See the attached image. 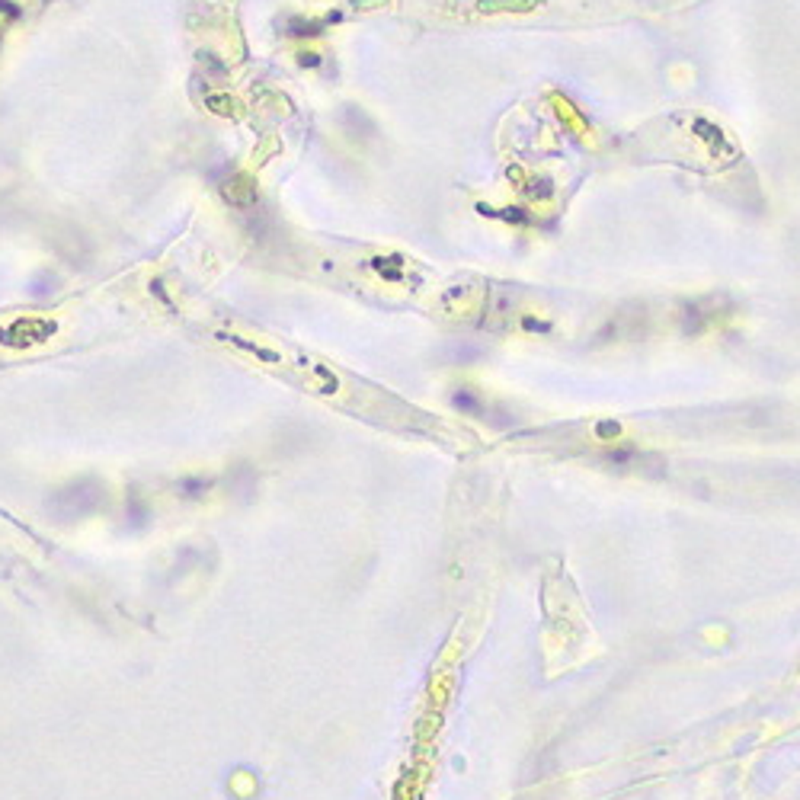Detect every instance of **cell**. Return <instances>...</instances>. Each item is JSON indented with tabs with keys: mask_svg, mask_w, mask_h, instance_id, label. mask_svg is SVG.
<instances>
[{
	"mask_svg": "<svg viewBox=\"0 0 800 800\" xmlns=\"http://www.w3.org/2000/svg\"><path fill=\"white\" fill-rule=\"evenodd\" d=\"M52 333H55V324H48V320H16L13 327H7L0 333V340L7 346L23 349V346L42 343V340H48Z\"/></svg>",
	"mask_w": 800,
	"mask_h": 800,
	"instance_id": "1",
	"label": "cell"
},
{
	"mask_svg": "<svg viewBox=\"0 0 800 800\" xmlns=\"http://www.w3.org/2000/svg\"><path fill=\"white\" fill-rule=\"evenodd\" d=\"M548 0H477L474 13L477 16H528L538 13Z\"/></svg>",
	"mask_w": 800,
	"mask_h": 800,
	"instance_id": "2",
	"label": "cell"
},
{
	"mask_svg": "<svg viewBox=\"0 0 800 800\" xmlns=\"http://www.w3.org/2000/svg\"><path fill=\"white\" fill-rule=\"evenodd\" d=\"M599 436H618V423H602Z\"/></svg>",
	"mask_w": 800,
	"mask_h": 800,
	"instance_id": "3",
	"label": "cell"
}]
</instances>
